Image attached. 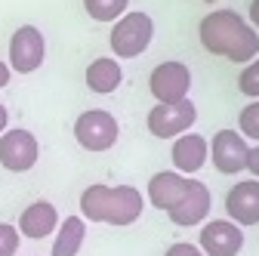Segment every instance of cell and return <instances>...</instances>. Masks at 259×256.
Listing matches in <instances>:
<instances>
[{"label": "cell", "instance_id": "obj_1", "mask_svg": "<svg viewBox=\"0 0 259 256\" xmlns=\"http://www.w3.org/2000/svg\"><path fill=\"white\" fill-rule=\"evenodd\" d=\"M198 37L210 56H222L229 62H238V65H247L259 56V34L235 10L207 13L198 25Z\"/></svg>", "mask_w": 259, "mask_h": 256}, {"label": "cell", "instance_id": "obj_2", "mask_svg": "<svg viewBox=\"0 0 259 256\" xmlns=\"http://www.w3.org/2000/svg\"><path fill=\"white\" fill-rule=\"evenodd\" d=\"M145 210V195L133 185H90L80 195V219L105 226H133Z\"/></svg>", "mask_w": 259, "mask_h": 256}, {"label": "cell", "instance_id": "obj_3", "mask_svg": "<svg viewBox=\"0 0 259 256\" xmlns=\"http://www.w3.org/2000/svg\"><path fill=\"white\" fill-rule=\"evenodd\" d=\"M154 37V19L148 13H123L114 19V28L108 34L111 53L117 59H139Z\"/></svg>", "mask_w": 259, "mask_h": 256}, {"label": "cell", "instance_id": "obj_4", "mask_svg": "<svg viewBox=\"0 0 259 256\" xmlns=\"http://www.w3.org/2000/svg\"><path fill=\"white\" fill-rule=\"evenodd\" d=\"M117 136H120V126H117L111 111L90 108L74 120V139L87 151H108L117 142Z\"/></svg>", "mask_w": 259, "mask_h": 256}, {"label": "cell", "instance_id": "obj_5", "mask_svg": "<svg viewBox=\"0 0 259 256\" xmlns=\"http://www.w3.org/2000/svg\"><path fill=\"white\" fill-rule=\"evenodd\" d=\"M47 59V40L37 25H22L10 37V71L16 74H31L44 65Z\"/></svg>", "mask_w": 259, "mask_h": 256}, {"label": "cell", "instance_id": "obj_6", "mask_svg": "<svg viewBox=\"0 0 259 256\" xmlns=\"http://www.w3.org/2000/svg\"><path fill=\"white\" fill-rule=\"evenodd\" d=\"M194 117H198V108H194L191 99H179V102H157L148 111V133L157 139H176L182 133L191 130Z\"/></svg>", "mask_w": 259, "mask_h": 256}, {"label": "cell", "instance_id": "obj_7", "mask_svg": "<svg viewBox=\"0 0 259 256\" xmlns=\"http://www.w3.org/2000/svg\"><path fill=\"white\" fill-rule=\"evenodd\" d=\"M40 157V145L37 136L31 130H4L0 133V167L10 170V173H28L31 167L37 164Z\"/></svg>", "mask_w": 259, "mask_h": 256}, {"label": "cell", "instance_id": "obj_8", "mask_svg": "<svg viewBox=\"0 0 259 256\" xmlns=\"http://www.w3.org/2000/svg\"><path fill=\"white\" fill-rule=\"evenodd\" d=\"M148 90L157 102H179L188 99V90H191V71L185 62H160V65L151 71L148 77Z\"/></svg>", "mask_w": 259, "mask_h": 256}, {"label": "cell", "instance_id": "obj_9", "mask_svg": "<svg viewBox=\"0 0 259 256\" xmlns=\"http://www.w3.org/2000/svg\"><path fill=\"white\" fill-rule=\"evenodd\" d=\"M210 207H213V198H210V188L198 179L191 176L188 179V191L182 195V201L176 207L167 210L170 222L179 229H191V226H201V222L210 216Z\"/></svg>", "mask_w": 259, "mask_h": 256}, {"label": "cell", "instance_id": "obj_10", "mask_svg": "<svg viewBox=\"0 0 259 256\" xmlns=\"http://www.w3.org/2000/svg\"><path fill=\"white\" fill-rule=\"evenodd\" d=\"M247 139L238 130H219L210 142V161L219 173L225 176H235L241 170H247Z\"/></svg>", "mask_w": 259, "mask_h": 256}, {"label": "cell", "instance_id": "obj_11", "mask_svg": "<svg viewBox=\"0 0 259 256\" xmlns=\"http://www.w3.org/2000/svg\"><path fill=\"white\" fill-rule=\"evenodd\" d=\"M198 247L204 256H238L244 250V229L232 219H213L201 229Z\"/></svg>", "mask_w": 259, "mask_h": 256}, {"label": "cell", "instance_id": "obj_12", "mask_svg": "<svg viewBox=\"0 0 259 256\" xmlns=\"http://www.w3.org/2000/svg\"><path fill=\"white\" fill-rule=\"evenodd\" d=\"M170 157H173V167L176 173L182 176H198V170L210 161V142L201 136V133H182L173 139V148H170Z\"/></svg>", "mask_w": 259, "mask_h": 256}, {"label": "cell", "instance_id": "obj_13", "mask_svg": "<svg viewBox=\"0 0 259 256\" xmlns=\"http://www.w3.org/2000/svg\"><path fill=\"white\" fill-rule=\"evenodd\" d=\"M225 213L235 226H259V179H247L232 185L225 195Z\"/></svg>", "mask_w": 259, "mask_h": 256}, {"label": "cell", "instance_id": "obj_14", "mask_svg": "<svg viewBox=\"0 0 259 256\" xmlns=\"http://www.w3.org/2000/svg\"><path fill=\"white\" fill-rule=\"evenodd\" d=\"M59 210L50 204V201H34V204H28L19 216V235L22 238H31V241H44L50 238L56 229H59Z\"/></svg>", "mask_w": 259, "mask_h": 256}, {"label": "cell", "instance_id": "obj_15", "mask_svg": "<svg viewBox=\"0 0 259 256\" xmlns=\"http://www.w3.org/2000/svg\"><path fill=\"white\" fill-rule=\"evenodd\" d=\"M188 179L191 176H182L176 170H164V173H154L148 179V204L154 210H170L182 201V195L188 191Z\"/></svg>", "mask_w": 259, "mask_h": 256}, {"label": "cell", "instance_id": "obj_16", "mask_svg": "<svg viewBox=\"0 0 259 256\" xmlns=\"http://www.w3.org/2000/svg\"><path fill=\"white\" fill-rule=\"evenodd\" d=\"M120 83H123V68H120L117 59L99 56V59H93L90 65H87V87H90L93 93L108 96V93H114Z\"/></svg>", "mask_w": 259, "mask_h": 256}, {"label": "cell", "instance_id": "obj_17", "mask_svg": "<svg viewBox=\"0 0 259 256\" xmlns=\"http://www.w3.org/2000/svg\"><path fill=\"white\" fill-rule=\"evenodd\" d=\"M83 238H87V219H80V216L62 219L56 229V241H53L50 256H77L83 247Z\"/></svg>", "mask_w": 259, "mask_h": 256}, {"label": "cell", "instance_id": "obj_18", "mask_svg": "<svg viewBox=\"0 0 259 256\" xmlns=\"http://www.w3.org/2000/svg\"><path fill=\"white\" fill-rule=\"evenodd\" d=\"M130 0H83V10L93 22H114L126 13Z\"/></svg>", "mask_w": 259, "mask_h": 256}, {"label": "cell", "instance_id": "obj_19", "mask_svg": "<svg viewBox=\"0 0 259 256\" xmlns=\"http://www.w3.org/2000/svg\"><path fill=\"white\" fill-rule=\"evenodd\" d=\"M238 126H241L238 133H241L244 139L259 142V99H253L250 105L241 108V114H238Z\"/></svg>", "mask_w": 259, "mask_h": 256}, {"label": "cell", "instance_id": "obj_20", "mask_svg": "<svg viewBox=\"0 0 259 256\" xmlns=\"http://www.w3.org/2000/svg\"><path fill=\"white\" fill-rule=\"evenodd\" d=\"M238 90L250 99H259V56L253 62H247L244 71L238 74Z\"/></svg>", "mask_w": 259, "mask_h": 256}, {"label": "cell", "instance_id": "obj_21", "mask_svg": "<svg viewBox=\"0 0 259 256\" xmlns=\"http://www.w3.org/2000/svg\"><path fill=\"white\" fill-rule=\"evenodd\" d=\"M19 241H22L19 229L10 226V222H0V256H16Z\"/></svg>", "mask_w": 259, "mask_h": 256}, {"label": "cell", "instance_id": "obj_22", "mask_svg": "<svg viewBox=\"0 0 259 256\" xmlns=\"http://www.w3.org/2000/svg\"><path fill=\"white\" fill-rule=\"evenodd\" d=\"M164 256H204V253H201V247H198V244H188V241H179V244L167 247V253H164Z\"/></svg>", "mask_w": 259, "mask_h": 256}, {"label": "cell", "instance_id": "obj_23", "mask_svg": "<svg viewBox=\"0 0 259 256\" xmlns=\"http://www.w3.org/2000/svg\"><path fill=\"white\" fill-rule=\"evenodd\" d=\"M247 170L259 179V145H250V151H247Z\"/></svg>", "mask_w": 259, "mask_h": 256}, {"label": "cell", "instance_id": "obj_24", "mask_svg": "<svg viewBox=\"0 0 259 256\" xmlns=\"http://www.w3.org/2000/svg\"><path fill=\"white\" fill-rule=\"evenodd\" d=\"M250 28L259 34V0H253V4H250Z\"/></svg>", "mask_w": 259, "mask_h": 256}, {"label": "cell", "instance_id": "obj_25", "mask_svg": "<svg viewBox=\"0 0 259 256\" xmlns=\"http://www.w3.org/2000/svg\"><path fill=\"white\" fill-rule=\"evenodd\" d=\"M10 80H13V71H10V65H7V62H0V90H4Z\"/></svg>", "mask_w": 259, "mask_h": 256}, {"label": "cell", "instance_id": "obj_26", "mask_svg": "<svg viewBox=\"0 0 259 256\" xmlns=\"http://www.w3.org/2000/svg\"><path fill=\"white\" fill-rule=\"evenodd\" d=\"M7 123H10V111H7L4 105H0V133L7 130Z\"/></svg>", "mask_w": 259, "mask_h": 256}, {"label": "cell", "instance_id": "obj_27", "mask_svg": "<svg viewBox=\"0 0 259 256\" xmlns=\"http://www.w3.org/2000/svg\"><path fill=\"white\" fill-rule=\"evenodd\" d=\"M204 4H216V0H204Z\"/></svg>", "mask_w": 259, "mask_h": 256}]
</instances>
